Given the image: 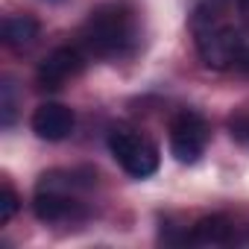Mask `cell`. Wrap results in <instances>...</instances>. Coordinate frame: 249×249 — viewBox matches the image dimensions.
<instances>
[{"label":"cell","mask_w":249,"mask_h":249,"mask_svg":"<svg viewBox=\"0 0 249 249\" xmlns=\"http://www.w3.org/2000/svg\"><path fill=\"white\" fill-rule=\"evenodd\" d=\"M82 47L97 59H123L138 44L135 9L123 0L97 6L82 24Z\"/></svg>","instance_id":"1"},{"label":"cell","mask_w":249,"mask_h":249,"mask_svg":"<svg viewBox=\"0 0 249 249\" xmlns=\"http://www.w3.org/2000/svg\"><path fill=\"white\" fill-rule=\"evenodd\" d=\"M97 182L91 170H50L38 179L33 211L41 223H68L85 214L79 202V191H88Z\"/></svg>","instance_id":"2"},{"label":"cell","mask_w":249,"mask_h":249,"mask_svg":"<svg viewBox=\"0 0 249 249\" xmlns=\"http://www.w3.org/2000/svg\"><path fill=\"white\" fill-rule=\"evenodd\" d=\"M191 30H194V41H196L202 65L214 68V71L234 68L240 50L249 44L243 30H237L234 24H226L214 3H202V6L194 9Z\"/></svg>","instance_id":"3"},{"label":"cell","mask_w":249,"mask_h":249,"mask_svg":"<svg viewBox=\"0 0 249 249\" xmlns=\"http://www.w3.org/2000/svg\"><path fill=\"white\" fill-rule=\"evenodd\" d=\"M108 150H111L114 161L132 179H147V176H153L159 170V150H156V144L147 141L144 135H138L135 129L114 126L108 132Z\"/></svg>","instance_id":"4"},{"label":"cell","mask_w":249,"mask_h":249,"mask_svg":"<svg viewBox=\"0 0 249 249\" xmlns=\"http://www.w3.org/2000/svg\"><path fill=\"white\" fill-rule=\"evenodd\" d=\"M211 138V129L199 111H179L170 123V153L182 164L199 161Z\"/></svg>","instance_id":"5"},{"label":"cell","mask_w":249,"mask_h":249,"mask_svg":"<svg viewBox=\"0 0 249 249\" xmlns=\"http://www.w3.org/2000/svg\"><path fill=\"white\" fill-rule=\"evenodd\" d=\"M85 68V56L79 47H56L53 53H47L36 71V79L41 88L47 91H56L62 88L68 79H73L79 71Z\"/></svg>","instance_id":"6"},{"label":"cell","mask_w":249,"mask_h":249,"mask_svg":"<svg viewBox=\"0 0 249 249\" xmlns=\"http://www.w3.org/2000/svg\"><path fill=\"white\" fill-rule=\"evenodd\" d=\"M73 111L62 103H41L33 111L30 126L41 141H65L73 132Z\"/></svg>","instance_id":"7"},{"label":"cell","mask_w":249,"mask_h":249,"mask_svg":"<svg viewBox=\"0 0 249 249\" xmlns=\"http://www.w3.org/2000/svg\"><path fill=\"white\" fill-rule=\"evenodd\" d=\"M185 240L194 246H223L234 240V226L226 214H211V217L196 220L191 231L185 234Z\"/></svg>","instance_id":"8"},{"label":"cell","mask_w":249,"mask_h":249,"mask_svg":"<svg viewBox=\"0 0 249 249\" xmlns=\"http://www.w3.org/2000/svg\"><path fill=\"white\" fill-rule=\"evenodd\" d=\"M38 21L33 15H9L3 21V30H0V36H3V44L12 47V50H24L30 47L36 38H38Z\"/></svg>","instance_id":"9"},{"label":"cell","mask_w":249,"mask_h":249,"mask_svg":"<svg viewBox=\"0 0 249 249\" xmlns=\"http://www.w3.org/2000/svg\"><path fill=\"white\" fill-rule=\"evenodd\" d=\"M0 123H3V129L15 123V85L9 79H3L0 85Z\"/></svg>","instance_id":"10"},{"label":"cell","mask_w":249,"mask_h":249,"mask_svg":"<svg viewBox=\"0 0 249 249\" xmlns=\"http://www.w3.org/2000/svg\"><path fill=\"white\" fill-rule=\"evenodd\" d=\"M18 208H21V196L15 194L9 182H3V191H0V223H9Z\"/></svg>","instance_id":"11"},{"label":"cell","mask_w":249,"mask_h":249,"mask_svg":"<svg viewBox=\"0 0 249 249\" xmlns=\"http://www.w3.org/2000/svg\"><path fill=\"white\" fill-rule=\"evenodd\" d=\"M231 135L249 141V117H237V120H231Z\"/></svg>","instance_id":"12"},{"label":"cell","mask_w":249,"mask_h":249,"mask_svg":"<svg viewBox=\"0 0 249 249\" xmlns=\"http://www.w3.org/2000/svg\"><path fill=\"white\" fill-rule=\"evenodd\" d=\"M234 68L240 71V73H246L249 76V44L240 50V56H237V62H234Z\"/></svg>","instance_id":"13"},{"label":"cell","mask_w":249,"mask_h":249,"mask_svg":"<svg viewBox=\"0 0 249 249\" xmlns=\"http://www.w3.org/2000/svg\"><path fill=\"white\" fill-rule=\"evenodd\" d=\"M237 9H240V18L249 24V0H237Z\"/></svg>","instance_id":"14"}]
</instances>
